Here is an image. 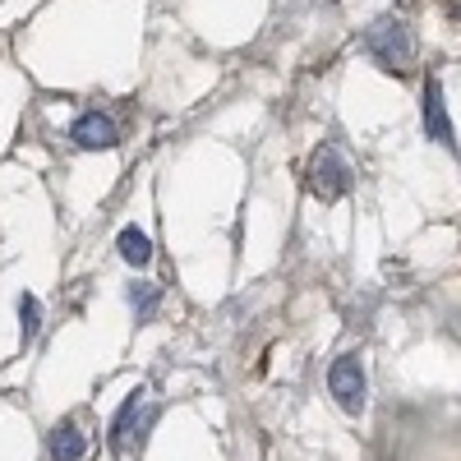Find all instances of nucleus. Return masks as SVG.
Instances as JSON below:
<instances>
[{
  "mask_svg": "<svg viewBox=\"0 0 461 461\" xmlns=\"http://www.w3.org/2000/svg\"><path fill=\"white\" fill-rule=\"evenodd\" d=\"M365 51L393 74H406L411 60H415V37L402 19H378L369 32H365Z\"/></svg>",
  "mask_w": 461,
  "mask_h": 461,
  "instance_id": "nucleus-1",
  "label": "nucleus"
},
{
  "mask_svg": "<svg viewBox=\"0 0 461 461\" xmlns=\"http://www.w3.org/2000/svg\"><path fill=\"white\" fill-rule=\"evenodd\" d=\"M328 388H332V397H337V406H341L346 415H360L365 402H369V378H365L360 356H341V360H332V369H328Z\"/></svg>",
  "mask_w": 461,
  "mask_h": 461,
  "instance_id": "nucleus-2",
  "label": "nucleus"
},
{
  "mask_svg": "<svg viewBox=\"0 0 461 461\" xmlns=\"http://www.w3.org/2000/svg\"><path fill=\"white\" fill-rule=\"evenodd\" d=\"M310 176H314V194H319L323 203L341 199L346 189H351V167H346V162L337 158V148H323V152H319Z\"/></svg>",
  "mask_w": 461,
  "mask_h": 461,
  "instance_id": "nucleus-3",
  "label": "nucleus"
},
{
  "mask_svg": "<svg viewBox=\"0 0 461 461\" xmlns=\"http://www.w3.org/2000/svg\"><path fill=\"white\" fill-rule=\"evenodd\" d=\"M425 134L438 148L456 152V130H452V115H447V102H443V84L438 79H425Z\"/></svg>",
  "mask_w": 461,
  "mask_h": 461,
  "instance_id": "nucleus-4",
  "label": "nucleus"
},
{
  "mask_svg": "<svg viewBox=\"0 0 461 461\" xmlns=\"http://www.w3.org/2000/svg\"><path fill=\"white\" fill-rule=\"evenodd\" d=\"M69 139L79 143V148H88V152H111L115 143H121V134H115V121H111V115H102V111H84L79 121H74Z\"/></svg>",
  "mask_w": 461,
  "mask_h": 461,
  "instance_id": "nucleus-5",
  "label": "nucleus"
},
{
  "mask_svg": "<svg viewBox=\"0 0 461 461\" xmlns=\"http://www.w3.org/2000/svg\"><path fill=\"white\" fill-rule=\"evenodd\" d=\"M88 456V438L79 434V425H56V434H51V461H84Z\"/></svg>",
  "mask_w": 461,
  "mask_h": 461,
  "instance_id": "nucleus-6",
  "label": "nucleus"
},
{
  "mask_svg": "<svg viewBox=\"0 0 461 461\" xmlns=\"http://www.w3.org/2000/svg\"><path fill=\"white\" fill-rule=\"evenodd\" d=\"M115 249H121V258H125L130 267H148V263H152V240L143 236L139 226H125L121 236H115Z\"/></svg>",
  "mask_w": 461,
  "mask_h": 461,
  "instance_id": "nucleus-7",
  "label": "nucleus"
},
{
  "mask_svg": "<svg viewBox=\"0 0 461 461\" xmlns=\"http://www.w3.org/2000/svg\"><path fill=\"white\" fill-rule=\"evenodd\" d=\"M143 397H148V393H143V388H134V393L125 397V406H121V411H115V420H111V438H106V443H111L115 452H121V447H125V438H130V425H134V415H139V406H143Z\"/></svg>",
  "mask_w": 461,
  "mask_h": 461,
  "instance_id": "nucleus-8",
  "label": "nucleus"
},
{
  "mask_svg": "<svg viewBox=\"0 0 461 461\" xmlns=\"http://www.w3.org/2000/svg\"><path fill=\"white\" fill-rule=\"evenodd\" d=\"M19 328H23L28 341L42 332V300H37V295H19Z\"/></svg>",
  "mask_w": 461,
  "mask_h": 461,
  "instance_id": "nucleus-9",
  "label": "nucleus"
},
{
  "mask_svg": "<svg viewBox=\"0 0 461 461\" xmlns=\"http://www.w3.org/2000/svg\"><path fill=\"white\" fill-rule=\"evenodd\" d=\"M130 304H134L139 319H152V310H158V286H152V282H134L130 286Z\"/></svg>",
  "mask_w": 461,
  "mask_h": 461,
  "instance_id": "nucleus-10",
  "label": "nucleus"
}]
</instances>
